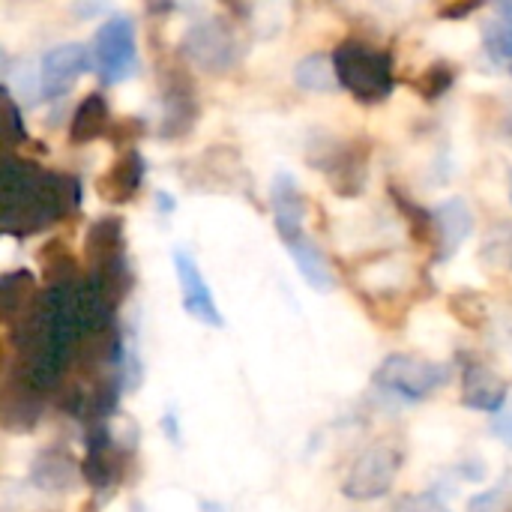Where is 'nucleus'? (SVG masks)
I'll list each match as a JSON object with an SVG mask.
<instances>
[{
  "label": "nucleus",
  "instance_id": "obj_1",
  "mask_svg": "<svg viewBox=\"0 0 512 512\" xmlns=\"http://www.w3.org/2000/svg\"><path fill=\"white\" fill-rule=\"evenodd\" d=\"M0 198V231L9 237H30L78 213L81 180L6 153Z\"/></svg>",
  "mask_w": 512,
  "mask_h": 512
},
{
  "label": "nucleus",
  "instance_id": "obj_2",
  "mask_svg": "<svg viewBox=\"0 0 512 512\" xmlns=\"http://www.w3.org/2000/svg\"><path fill=\"white\" fill-rule=\"evenodd\" d=\"M333 66L339 87L348 90L360 105H381L396 90V63L390 48H378L351 36L333 48Z\"/></svg>",
  "mask_w": 512,
  "mask_h": 512
},
{
  "label": "nucleus",
  "instance_id": "obj_3",
  "mask_svg": "<svg viewBox=\"0 0 512 512\" xmlns=\"http://www.w3.org/2000/svg\"><path fill=\"white\" fill-rule=\"evenodd\" d=\"M84 261H87V276L120 306L132 285H135V273L129 264V252H126V222L123 216L105 213L99 216L84 237Z\"/></svg>",
  "mask_w": 512,
  "mask_h": 512
},
{
  "label": "nucleus",
  "instance_id": "obj_4",
  "mask_svg": "<svg viewBox=\"0 0 512 512\" xmlns=\"http://www.w3.org/2000/svg\"><path fill=\"white\" fill-rule=\"evenodd\" d=\"M453 381V366L438 360H420L411 354H390L372 372V384L405 402H423Z\"/></svg>",
  "mask_w": 512,
  "mask_h": 512
},
{
  "label": "nucleus",
  "instance_id": "obj_5",
  "mask_svg": "<svg viewBox=\"0 0 512 512\" xmlns=\"http://www.w3.org/2000/svg\"><path fill=\"white\" fill-rule=\"evenodd\" d=\"M369 156L372 147L366 138H327V141H315L309 150V162L327 177L330 189L342 198H357L366 189V177H369Z\"/></svg>",
  "mask_w": 512,
  "mask_h": 512
},
{
  "label": "nucleus",
  "instance_id": "obj_6",
  "mask_svg": "<svg viewBox=\"0 0 512 512\" xmlns=\"http://www.w3.org/2000/svg\"><path fill=\"white\" fill-rule=\"evenodd\" d=\"M405 465V453L393 441H375L357 453L342 480V495L351 501H378L390 495L396 477Z\"/></svg>",
  "mask_w": 512,
  "mask_h": 512
},
{
  "label": "nucleus",
  "instance_id": "obj_7",
  "mask_svg": "<svg viewBox=\"0 0 512 512\" xmlns=\"http://www.w3.org/2000/svg\"><path fill=\"white\" fill-rule=\"evenodd\" d=\"M93 66L102 84L114 87L138 72V33L132 15H111L93 36Z\"/></svg>",
  "mask_w": 512,
  "mask_h": 512
},
{
  "label": "nucleus",
  "instance_id": "obj_8",
  "mask_svg": "<svg viewBox=\"0 0 512 512\" xmlns=\"http://www.w3.org/2000/svg\"><path fill=\"white\" fill-rule=\"evenodd\" d=\"M180 57L210 75H222L237 66L240 60V39L228 21L204 18L186 27L180 36Z\"/></svg>",
  "mask_w": 512,
  "mask_h": 512
},
{
  "label": "nucleus",
  "instance_id": "obj_9",
  "mask_svg": "<svg viewBox=\"0 0 512 512\" xmlns=\"http://www.w3.org/2000/svg\"><path fill=\"white\" fill-rule=\"evenodd\" d=\"M84 462H81V480L102 498H108L120 483L126 471L129 453L123 444H117L111 423H93L84 432Z\"/></svg>",
  "mask_w": 512,
  "mask_h": 512
},
{
  "label": "nucleus",
  "instance_id": "obj_10",
  "mask_svg": "<svg viewBox=\"0 0 512 512\" xmlns=\"http://www.w3.org/2000/svg\"><path fill=\"white\" fill-rule=\"evenodd\" d=\"M159 99H162V138H183L186 132L195 129L201 102H198V87L189 78L183 66H162L159 69Z\"/></svg>",
  "mask_w": 512,
  "mask_h": 512
},
{
  "label": "nucleus",
  "instance_id": "obj_11",
  "mask_svg": "<svg viewBox=\"0 0 512 512\" xmlns=\"http://www.w3.org/2000/svg\"><path fill=\"white\" fill-rule=\"evenodd\" d=\"M96 69L93 66V48H87L84 42H63L54 45L42 54L39 60V87L45 99H60L66 96L75 81Z\"/></svg>",
  "mask_w": 512,
  "mask_h": 512
},
{
  "label": "nucleus",
  "instance_id": "obj_12",
  "mask_svg": "<svg viewBox=\"0 0 512 512\" xmlns=\"http://www.w3.org/2000/svg\"><path fill=\"white\" fill-rule=\"evenodd\" d=\"M174 273H177V282H180V300H183V312L204 324V327H225V318L219 312V303L213 300V291L195 261L192 252L186 249H174Z\"/></svg>",
  "mask_w": 512,
  "mask_h": 512
},
{
  "label": "nucleus",
  "instance_id": "obj_13",
  "mask_svg": "<svg viewBox=\"0 0 512 512\" xmlns=\"http://www.w3.org/2000/svg\"><path fill=\"white\" fill-rule=\"evenodd\" d=\"M42 390H36L24 372L12 363L9 372H6V381H3V399H0V420H3V429L12 432V435H21V432H30L39 417H42Z\"/></svg>",
  "mask_w": 512,
  "mask_h": 512
},
{
  "label": "nucleus",
  "instance_id": "obj_14",
  "mask_svg": "<svg viewBox=\"0 0 512 512\" xmlns=\"http://www.w3.org/2000/svg\"><path fill=\"white\" fill-rule=\"evenodd\" d=\"M270 210H273V225L282 240V246H294L297 240L306 237V213L309 204L297 186V180L288 171H279L270 183Z\"/></svg>",
  "mask_w": 512,
  "mask_h": 512
},
{
  "label": "nucleus",
  "instance_id": "obj_15",
  "mask_svg": "<svg viewBox=\"0 0 512 512\" xmlns=\"http://www.w3.org/2000/svg\"><path fill=\"white\" fill-rule=\"evenodd\" d=\"M510 384L480 360L462 363V405L471 411L501 414L510 402Z\"/></svg>",
  "mask_w": 512,
  "mask_h": 512
},
{
  "label": "nucleus",
  "instance_id": "obj_16",
  "mask_svg": "<svg viewBox=\"0 0 512 512\" xmlns=\"http://www.w3.org/2000/svg\"><path fill=\"white\" fill-rule=\"evenodd\" d=\"M474 231V213L465 198H447L435 207V261H450Z\"/></svg>",
  "mask_w": 512,
  "mask_h": 512
},
{
  "label": "nucleus",
  "instance_id": "obj_17",
  "mask_svg": "<svg viewBox=\"0 0 512 512\" xmlns=\"http://www.w3.org/2000/svg\"><path fill=\"white\" fill-rule=\"evenodd\" d=\"M78 477H81V465L72 459V450L63 444H51L39 450L36 459L30 462V483L51 495H63L75 489Z\"/></svg>",
  "mask_w": 512,
  "mask_h": 512
},
{
  "label": "nucleus",
  "instance_id": "obj_18",
  "mask_svg": "<svg viewBox=\"0 0 512 512\" xmlns=\"http://www.w3.org/2000/svg\"><path fill=\"white\" fill-rule=\"evenodd\" d=\"M144 174H147V162L144 156L132 147V150H123L111 168L96 180V192L108 201V204H129L135 201V195L141 192V183H144Z\"/></svg>",
  "mask_w": 512,
  "mask_h": 512
},
{
  "label": "nucleus",
  "instance_id": "obj_19",
  "mask_svg": "<svg viewBox=\"0 0 512 512\" xmlns=\"http://www.w3.org/2000/svg\"><path fill=\"white\" fill-rule=\"evenodd\" d=\"M114 120H111V108H108V99L102 93H87L78 108L72 111V120H69V141L72 144H90L96 138H108Z\"/></svg>",
  "mask_w": 512,
  "mask_h": 512
},
{
  "label": "nucleus",
  "instance_id": "obj_20",
  "mask_svg": "<svg viewBox=\"0 0 512 512\" xmlns=\"http://www.w3.org/2000/svg\"><path fill=\"white\" fill-rule=\"evenodd\" d=\"M42 291H36V279L27 270H9L0 279V318L6 324V330L24 315L30 312V306L39 300Z\"/></svg>",
  "mask_w": 512,
  "mask_h": 512
},
{
  "label": "nucleus",
  "instance_id": "obj_21",
  "mask_svg": "<svg viewBox=\"0 0 512 512\" xmlns=\"http://www.w3.org/2000/svg\"><path fill=\"white\" fill-rule=\"evenodd\" d=\"M288 252H291V258H294V264H297V270H300V276L306 279L309 288H315L318 294L333 291V270H330L324 252L318 249V243L309 234L303 240H297L294 246H288Z\"/></svg>",
  "mask_w": 512,
  "mask_h": 512
},
{
  "label": "nucleus",
  "instance_id": "obj_22",
  "mask_svg": "<svg viewBox=\"0 0 512 512\" xmlns=\"http://www.w3.org/2000/svg\"><path fill=\"white\" fill-rule=\"evenodd\" d=\"M294 84L306 93H333L339 87V75L333 66V54H306L294 66Z\"/></svg>",
  "mask_w": 512,
  "mask_h": 512
},
{
  "label": "nucleus",
  "instance_id": "obj_23",
  "mask_svg": "<svg viewBox=\"0 0 512 512\" xmlns=\"http://www.w3.org/2000/svg\"><path fill=\"white\" fill-rule=\"evenodd\" d=\"M390 198L396 204V210L402 213L411 237L420 243V246H435V210L417 204L408 192H402L399 186H390Z\"/></svg>",
  "mask_w": 512,
  "mask_h": 512
},
{
  "label": "nucleus",
  "instance_id": "obj_24",
  "mask_svg": "<svg viewBox=\"0 0 512 512\" xmlns=\"http://www.w3.org/2000/svg\"><path fill=\"white\" fill-rule=\"evenodd\" d=\"M483 42L495 63L512 60V0L495 6V18L483 24Z\"/></svg>",
  "mask_w": 512,
  "mask_h": 512
},
{
  "label": "nucleus",
  "instance_id": "obj_25",
  "mask_svg": "<svg viewBox=\"0 0 512 512\" xmlns=\"http://www.w3.org/2000/svg\"><path fill=\"white\" fill-rule=\"evenodd\" d=\"M456 78H459V66H453V63H447V60H438V63L426 66V69L411 81V87L420 93V99L438 102L441 96L450 93V87L456 84Z\"/></svg>",
  "mask_w": 512,
  "mask_h": 512
},
{
  "label": "nucleus",
  "instance_id": "obj_26",
  "mask_svg": "<svg viewBox=\"0 0 512 512\" xmlns=\"http://www.w3.org/2000/svg\"><path fill=\"white\" fill-rule=\"evenodd\" d=\"M39 258H42V276H45V285L48 288L75 282V258L69 255V249L63 243L54 240V243L42 246Z\"/></svg>",
  "mask_w": 512,
  "mask_h": 512
},
{
  "label": "nucleus",
  "instance_id": "obj_27",
  "mask_svg": "<svg viewBox=\"0 0 512 512\" xmlns=\"http://www.w3.org/2000/svg\"><path fill=\"white\" fill-rule=\"evenodd\" d=\"M512 501V471H507L492 489L483 495H474L468 501V512H504V507Z\"/></svg>",
  "mask_w": 512,
  "mask_h": 512
},
{
  "label": "nucleus",
  "instance_id": "obj_28",
  "mask_svg": "<svg viewBox=\"0 0 512 512\" xmlns=\"http://www.w3.org/2000/svg\"><path fill=\"white\" fill-rule=\"evenodd\" d=\"M3 138H6V147H9V150L30 141L27 126H24V120H21V108H18V102L12 99L9 87H3Z\"/></svg>",
  "mask_w": 512,
  "mask_h": 512
},
{
  "label": "nucleus",
  "instance_id": "obj_29",
  "mask_svg": "<svg viewBox=\"0 0 512 512\" xmlns=\"http://www.w3.org/2000/svg\"><path fill=\"white\" fill-rule=\"evenodd\" d=\"M450 309H453V315L465 324V327H483V321H486V303H483V297L480 294H474V291H462V294H456L453 300H450Z\"/></svg>",
  "mask_w": 512,
  "mask_h": 512
},
{
  "label": "nucleus",
  "instance_id": "obj_30",
  "mask_svg": "<svg viewBox=\"0 0 512 512\" xmlns=\"http://www.w3.org/2000/svg\"><path fill=\"white\" fill-rule=\"evenodd\" d=\"M144 135V126L138 123V117H120L114 120L111 132H108V141H114V147H126L132 150V144Z\"/></svg>",
  "mask_w": 512,
  "mask_h": 512
},
{
  "label": "nucleus",
  "instance_id": "obj_31",
  "mask_svg": "<svg viewBox=\"0 0 512 512\" xmlns=\"http://www.w3.org/2000/svg\"><path fill=\"white\" fill-rule=\"evenodd\" d=\"M390 512H450V507L438 498V495H432V492H420V495H408V498H402L396 507Z\"/></svg>",
  "mask_w": 512,
  "mask_h": 512
},
{
  "label": "nucleus",
  "instance_id": "obj_32",
  "mask_svg": "<svg viewBox=\"0 0 512 512\" xmlns=\"http://www.w3.org/2000/svg\"><path fill=\"white\" fill-rule=\"evenodd\" d=\"M492 432H495L498 441H504L512 450V405H507L501 414L492 417Z\"/></svg>",
  "mask_w": 512,
  "mask_h": 512
},
{
  "label": "nucleus",
  "instance_id": "obj_33",
  "mask_svg": "<svg viewBox=\"0 0 512 512\" xmlns=\"http://www.w3.org/2000/svg\"><path fill=\"white\" fill-rule=\"evenodd\" d=\"M480 6H483V3H447V6L438 9V15L447 18V21H456V18H468V15L477 12Z\"/></svg>",
  "mask_w": 512,
  "mask_h": 512
},
{
  "label": "nucleus",
  "instance_id": "obj_34",
  "mask_svg": "<svg viewBox=\"0 0 512 512\" xmlns=\"http://www.w3.org/2000/svg\"><path fill=\"white\" fill-rule=\"evenodd\" d=\"M162 426H165V435H171L174 441H180V432H177V414H174V411H168V414H165Z\"/></svg>",
  "mask_w": 512,
  "mask_h": 512
},
{
  "label": "nucleus",
  "instance_id": "obj_35",
  "mask_svg": "<svg viewBox=\"0 0 512 512\" xmlns=\"http://www.w3.org/2000/svg\"><path fill=\"white\" fill-rule=\"evenodd\" d=\"M156 198H159V210H174V198H165L162 192Z\"/></svg>",
  "mask_w": 512,
  "mask_h": 512
},
{
  "label": "nucleus",
  "instance_id": "obj_36",
  "mask_svg": "<svg viewBox=\"0 0 512 512\" xmlns=\"http://www.w3.org/2000/svg\"><path fill=\"white\" fill-rule=\"evenodd\" d=\"M201 512H225V510H222L219 504H210V501H204V504H201Z\"/></svg>",
  "mask_w": 512,
  "mask_h": 512
},
{
  "label": "nucleus",
  "instance_id": "obj_37",
  "mask_svg": "<svg viewBox=\"0 0 512 512\" xmlns=\"http://www.w3.org/2000/svg\"><path fill=\"white\" fill-rule=\"evenodd\" d=\"M510 198H512V177H510Z\"/></svg>",
  "mask_w": 512,
  "mask_h": 512
},
{
  "label": "nucleus",
  "instance_id": "obj_38",
  "mask_svg": "<svg viewBox=\"0 0 512 512\" xmlns=\"http://www.w3.org/2000/svg\"><path fill=\"white\" fill-rule=\"evenodd\" d=\"M510 72H512V66H510Z\"/></svg>",
  "mask_w": 512,
  "mask_h": 512
}]
</instances>
